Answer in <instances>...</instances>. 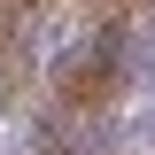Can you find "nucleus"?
I'll return each mask as SVG.
<instances>
[{"label": "nucleus", "instance_id": "f257e3e1", "mask_svg": "<svg viewBox=\"0 0 155 155\" xmlns=\"http://www.w3.org/2000/svg\"><path fill=\"white\" fill-rule=\"evenodd\" d=\"M124 132H132V147H155V85H147V101L132 109V124H124Z\"/></svg>", "mask_w": 155, "mask_h": 155}]
</instances>
